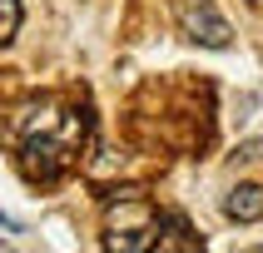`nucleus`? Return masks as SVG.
Returning <instances> with one entry per match:
<instances>
[{
    "label": "nucleus",
    "mask_w": 263,
    "mask_h": 253,
    "mask_svg": "<svg viewBox=\"0 0 263 253\" xmlns=\"http://www.w3.org/2000/svg\"><path fill=\"white\" fill-rule=\"evenodd\" d=\"M70 164H74V139H60L55 129L25 139V149H20V174L30 184H55Z\"/></svg>",
    "instance_id": "obj_1"
},
{
    "label": "nucleus",
    "mask_w": 263,
    "mask_h": 253,
    "mask_svg": "<svg viewBox=\"0 0 263 253\" xmlns=\"http://www.w3.org/2000/svg\"><path fill=\"white\" fill-rule=\"evenodd\" d=\"M179 25H184V35L194 45H204V50H229L234 45V30H229V20L219 15L214 0H179Z\"/></svg>",
    "instance_id": "obj_2"
},
{
    "label": "nucleus",
    "mask_w": 263,
    "mask_h": 253,
    "mask_svg": "<svg viewBox=\"0 0 263 253\" xmlns=\"http://www.w3.org/2000/svg\"><path fill=\"white\" fill-rule=\"evenodd\" d=\"M223 219L258 223L263 219V189H258V184H234V189L223 193Z\"/></svg>",
    "instance_id": "obj_3"
},
{
    "label": "nucleus",
    "mask_w": 263,
    "mask_h": 253,
    "mask_svg": "<svg viewBox=\"0 0 263 253\" xmlns=\"http://www.w3.org/2000/svg\"><path fill=\"white\" fill-rule=\"evenodd\" d=\"M149 223H154V208H149V199L139 189L129 193V204H124V208H119V204L109 208V228H149Z\"/></svg>",
    "instance_id": "obj_4"
},
{
    "label": "nucleus",
    "mask_w": 263,
    "mask_h": 253,
    "mask_svg": "<svg viewBox=\"0 0 263 253\" xmlns=\"http://www.w3.org/2000/svg\"><path fill=\"white\" fill-rule=\"evenodd\" d=\"M55 124H60L55 104H30V109H20V114H15V134H20V139H35V134H50Z\"/></svg>",
    "instance_id": "obj_5"
},
{
    "label": "nucleus",
    "mask_w": 263,
    "mask_h": 253,
    "mask_svg": "<svg viewBox=\"0 0 263 253\" xmlns=\"http://www.w3.org/2000/svg\"><path fill=\"white\" fill-rule=\"evenodd\" d=\"M159 243V233H154V223L149 228H109L104 233V248H115V253H144Z\"/></svg>",
    "instance_id": "obj_6"
},
{
    "label": "nucleus",
    "mask_w": 263,
    "mask_h": 253,
    "mask_svg": "<svg viewBox=\"0 0 263 253\" xmlns=\"http://www.w3.org/2000/svg\"><path fill=\"white\" fill-rule=\"evenodd\" d=\"M164 228H169V238H159V248H204V238L199 233H189V223L179 219V213H164Z\"/></svg>",
    "instance_id": "obj_7"
},
{
    "label": "nucleus",
    "mask_w": 263,
    "mask_h": 253,
    "mask_svg": "<svg viewBox=\"0 0 263 253\" xmlns=\"http://www.w3.org/2000/svg\"><path fill=\"white\" fill-rule=\"evenodd\" d=\"M15 30H20V0H0V45H10Z\"/></svg>",
    "instance_id": "obj_8"
},
{
    "label": "nucleus",
    "mask_w": 263,
    "mask_h": 253,
    "mask_svg": "<svg viewBox=\"0 0 263 253\" xmlns=\"http://www.w3.org/2000/svg\"><path fill=\"white\" fill-rule=\"evenodd\" d=\"M258 154H263V144H258V139H249V144H238V154H234V159H238V164H253Z\"/></svg>",
    "instance_id": "obj_9"
}]
</instances>
